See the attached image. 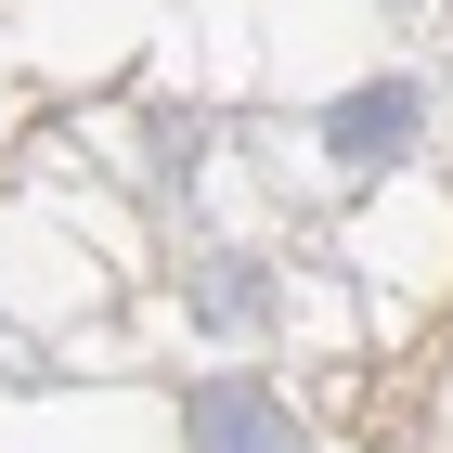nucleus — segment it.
Returning a JSON list of instances; mask_svg holds the SVG:
<instances>
[{
	"mask_svg": "<svg viewBox=\"0 0 453 453\" xmlns=\"http://www.w3.org/2000/svg\"><path fill=\"white\" fill-rule=\"evenodd\" d=\"M195 453H298V427H285L259 388H208V402H195Z\"/></svg>",
	"mask_w": 453,
	"mask_h": 453,
	"instance_id": "obj_1",
	"label": "nucleus"
},
{
	"mask_svg": "<svg viewBox=\"0 0 453 453\" xmlns=\"http://www.w3.org/2000/svg\"><path fill=\"white\" fill-rule=\"evenodd\" d=\"M415 142V91H349L337 104V156L349 169H376V156H402Z\"/></svg>",
	"mask_w": 453,
	"mask_h": 453,
	"instance_id": "obj_2",
	"label": "nucleus"
}]
</instances>
